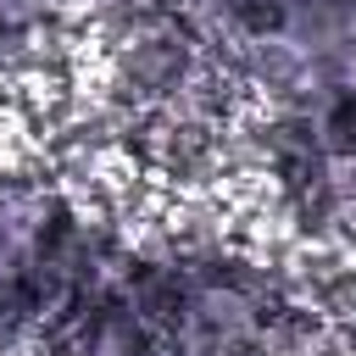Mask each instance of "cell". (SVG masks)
<instances>
[{
  "mask_svg": "<svg viewBox=\"0 0 356 356\" xmlns=\"http://www.w3.org/2000/svg\"><path fill=\"white\" fill-rule=\"evenodd\" d=\"M78 234L44 178L0 172V323L44 317L78 289Z\"/></svg>",
  "mask_w": 356,
  "mask_h": 356,
  "instance_id": "obj_1",
  "label": "cell"
}]
</instances>
